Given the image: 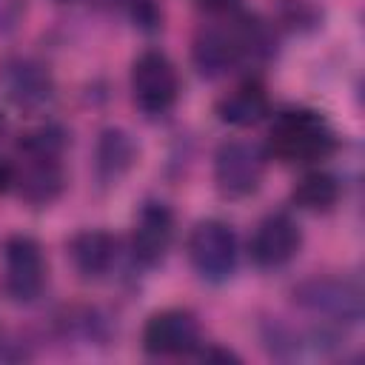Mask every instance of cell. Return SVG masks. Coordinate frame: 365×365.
Segmentation results:
<instances>
[{
	"instance_id": "8fae6325",
	"label": "cell",
	"mask_w": 365,
	"mask_h": 365,
	"mask_svg": "<svg viewBox=\"0 0 365 365\" xmlns=\"http://www.w3.org/2000/svg\"><path fill=\"white\" fill-rule=\"evenodd\" d=\"M11 188L17 197L29 205H51L63 188L66 174L60 165V157H37V154H20V165L14 163V182Z\"/></svg>"
},
{
	"instance_id": "9c48e42d",
	"label": "cell",
	"mask_w": 365,
	"mask_h": 365,
	"mask_svg": "<svg viewBox=\"0 0 365 365\" xmlns=\"http://www.w3.org/2000/svg\"><path fill=\"white\" fill-rule=\"evenodd\" d=\"M302 245V231L294 217L285 211H274L259 220L248 240V254L257 268H282L288 265Z\"/></svg>"
},
{
	"instance_id": "7a4b0ae2",
	"label": "cell",
	"mask_w": 365,
	"mask_h": 365,
	"mask_svg": "<svg viewBox=\"0 0 365 365\" xmlns=\"http://www.w3.org/2000/svg\"><path fill=\"white\" fill-rule=\"evenodd\" d=\"M294 302L331 328H351L362 319V291L342 277H311L299 282Z\"/></svg>"
},
{
	"instance_id": "30bf717a",
	"label": "cell",
	"mask_w": 365,
	"mask_h": 365,
	"mask_svg": "<svg viewBox=\"0 0 365 365\" xmlns=\"http://www.w3.org/2000/svg\"><path fill=\"white\" fill-rule=\"evenodd\" d=\"M174 240V214L165 202H145L131 231V257L143 268H157Z\"/></svg>"
},
{
	"instance_id": "44dd1931",
	"label": "cell",
	"mask_w": 365,
	"mask_h": 365,
	"mask_svg": "<svg viewBox=\"0 0 365 365\" xmlns=\"http://www.w3.org/2000/svg\"><path fill=\"white\" fill-rule=\"evenodd\" d=\"M200 359H205V362H240V356H237L234 351L220 348V345H208V348H202V351H200Z\"/></svg>"
},
{
	"instance_id": "d6986e66",
	"label": "cell",
	"mask_w": 365,
	"mask_h": 365,
	"mask_svg": "<svg viewBox=\"0 0 365 365\" xmlns=\"http://www.w3.org/2000/svg\"><path fill=\"white\" fill-rule=\"evenodd\" d=\"M66 131L60 125H40L34 131H29L23 140H20V154H37V157H60L63 148H66Z\"/></svg>"
},
{
	"instance_id": "52a82bcc",
	"label": "cell",
	"mask_w": 365,
	"mask_h": 365,
	"mask_svg": "<svg viewBox=\"0 0 365 365\" xmlns=\"http://www.w3.org/2000/svg\"><path fill=\"white\" fill-rule=\"evenodd\" d=\"M0 88L11 106L40 111L54 97V77L34 57H9L0 66Z\"/></svg>"
},
{
	"instance_id": "5bb4252c",
	"label": "cell",
	"mask_w": 365,
	"mask_h": 365,
	"mask_svg": "<svg viewBox=\"0 0 365 365\" xmlns=\"http://www.w3.org/2000/svg\"><path fill=\"white\" fill-rule=\"evenodd\" d=\"M137 163V143L134 137L120 128V125H108L100 131L97 145H94V171L100 182H120L131 165Z\"/></svg>"
},
{
	"instance_id": "ac0fdd59",
	"label": "cell",
	"mask_w": 365,
	"mask_h": 365,
	"mask_svg": "<svg viewBox=\"0 0 365 365\" xmlns=\"http://www.w3.org/2000/svg\"><path fill=\"white\" fill-rule=\"evenodd\" d=\"M274 17L297 34H308L322 26V9L317 0H274Z\"/></svg>"
},
{
	"instance_id": "8992f818",
	"label": "cell",
	"mask_w": 365,
	"mask_h": 365,
	"mask_svg": "<svg viewBox=\"0 0 365 365\" xmlns=\"http://www.w3.org/2000/svg\"><path fill=\"white\" fill-rule=\"evenodd\" d=\"M46 288V257L34 237L11 234L3 240V291L14 302H34Z\"/></svg>"
},
{
	"instance_id": "ba28073f",
	"label": "cell",
	"mask_w": 365,
	"mask_h": 365,
	"mask_svg": "<svg viewBox=\"0 0 365 365\" xmlns=\"http://www.w3.org/2000/svg\"><path fill=\"white\" fill-rule=\"evenodd\" d=\"M200 345L197 317L185 308H165L148 317L143 328V351L148 356H185Z\"/></svg>"
},
{
	"instance_id": "2e32d148",
	"label": "cell",
	"mask_w": 365,
	"mask_h": 365,
	"mask_svg": "<svg viewBox=\"0 0 365 365\" xmlns=\"http://www.w3.org/2000/svg\"><path fill=\"white\" fill-rule=\"evenodd\" d=\"M231 29L237 34L242 60H271L277 51V31L268 20L257 14H237L231 17Z\"/></svg>"
},
{
	"instance_id": "9a60e30c",
	"label": "cell",
	"mask_w": 365,
	"mask_h": 365,
	"mask_svg": "<svg viewBox=\"0 0 365 365\" xmlns=\"http://www.w3.org/2000/svg\"><path fill=\"white\" fill-rule=\"evenodd\" d=\"M271 111L268 94L257 80L240 83L237 88H231L228 94H222L214 106V114L220 123L234 125V128H251L257 123H262Z\"/></svg>"
},
{
	"instance_id": "ffe728a7",
	"label": "cell",
	"mask_w": 365,
	"mask_h": 365,
	"mask_svg": "<svg viewBox=\"0 0 365 365\" xmlns=\"http://www.w3.org/2000/svg\"><path fill=\"white\" fill-rule=\"evenodd\" d=\"M125 3H128V14L137 29L148 34L163 29V9L157 6V0H125Z\"/></svg>"
},
{
	"instance_id": "277c9868",
	"label": "cell",
	"mask_w": 365,
	"mask_h": 365,
	"mask_svg": "<svg viewBox=\"0 0 365 365\" xmlns=\"http://www.w3.org/2000/svg\"><path fill=\"white\" fill-rule=\"evenodd\" d=\"M191 268L205 282H225L237 268V234L222 220H200L185 242Z\"/></svg>"
},
{
	"instance_id": "3957f363",
	"label": "cell",
	"mask_w": 365,
	"mask_h": 365,
	"mask_svg": "<svg viewBox=\"0 0 365 365\" xmlns=\"http://www.w3.org/2000/svg\"><path fill=\"white\" fill-rule=\"evenodd\" d=\"M268 154L248 140H225L214 154V182L225 200H245L257 194L265 177Z\"/></svg>"
},
{
	"instance_id": "4fadbf2b",
	"label": "cell",
	"mask_w": 365,
	"mask_h": 365,
	"mask_svg": "<svg viewBox=\"0 0 365 365\" xmlns=\"http://www.w3.org/2000/svg\"><path fill=\"white\" fill-rule=\"evenodd\" d=\"M66 251L83 279H103L117 262V237L103 228H86L68 240Z\"/></svg>"
},
{
	"instance_id": "603a6c76",
	"label": "cell",
	"mask_w": 365,
	"mask_h": 365,
	"mask_svg": "<svg viewBox=\"0 0 365 365\" xmlns=\"http://www.w3.org/2000/svg\"><path fill=\"white\" fill-rule=\"evenodd\" d=\"M0 123H3V117H0Z\"/></svg>"
},
{
	"instance_id": "7c38bea8",
	"label": "cell",
	"mask_w": 365,
	"mask_h": 365,
	"mask_svg": "<svg viewBox=\"0 0 365 365\" xmlns=\"http://www.w3.org/2000/svg\"><path fill=\"white\" fill-rule=\"evenodd\" d=\"M240 60L242 51L231 29V20L222 26H202L191 40V63L208 80L228 74Z\"/></svg>"
},
{
	"instance_id": "e0dca14e",
	"label": "cell",
	"mask_w": 365,
	"mask_h": 365,
	"mask_svg": "<svg viewBox=\"0 0 365 365\" xmlns=\"http://www.w3.org/2000/svg\"><path fill=\"white\" fill-rule=\"evenodd\" d=\"M339 180L328 171H308L297 180L294 191H291V200L305 208V211H314V214H325L331 211L336 202H339Z\"/></svg>"
},
{
	"instance_id": "5b68a950",
	"label": "cell",
	"mask_w": 365,
	"mask_h": 365,
	"mask_svg": "<svg viewBox=\"0 0 365 365\" xmlns=\"http://www.w3.org/2000/svg\"><path fill=\"white\" fill-rule=\"evenodd\" d=\"M131 97L134 106L148 117L171 111V106L180 97L177 66L157 48L143 51L131 66Z\"/></svg>"
},
{
	"instance_id": "6da1fadb",
	"label": "cell",
	"mask_w": 365,
	"mask_h": 365,
	"mask_svg": "<svg viewBox=\"0 0 365 365\" xmlns=\"http://www.w3.org/2000/svg\"><path fill=\"white\" fill-rule=\"evenodd\" d=\"M336 151V131L314 108H285L274 117L268 131V148L279 163H319Z\"/></svg>"
},
{
	"instance_id": "7402d4cb",
	"label": "cell",
	"mask_w": 365,
	"mask_h": 365,
	"mask_svg": "<svg viewBox=\"0 0 365 365\" xmlns=\"http://www.w3.org/2000/svg\"><path fill=\"white\" fill-rule=\"evenodd\" d=\"M200 6L211 14H234L240 9V0H200Z\"/></svg>"
}]
</instances>
